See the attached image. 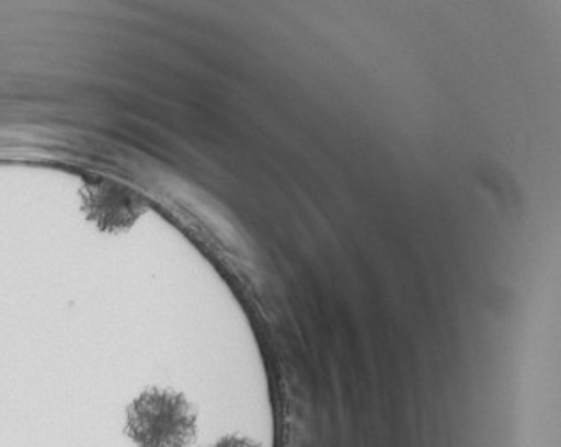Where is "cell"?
Returning a JSON list of instances; mask_svg holds the SVG:
<instances>
[{
	"mask_svg": "<svg viewBox=\"0 0 561 447\" xmlns=\"http://www.w3.org/2000/svg\"><path fill=\"white\" fill-rule=\"evenodd\" d=\"M127 432L137 447H188L196 438V415L182 394L148 391L128 409Z\"/></svg>",
	"mask_w": 561,
	"mask_h": 447,
	"instance_id": "cell-1",
	"label": "cell"
},
{
	"mask_svg": "<svg viewBox=\"0 0 561 447\" xmlns=\"http://www.w3.org/2000/svg\"><path fill=\"white\" fill-rule=\"evenodd\" d=\"M211 447H262V446H257V444H254L253 440H249V438L226 437V438H222V440H219V443H217L216 446H211Z\"/></svg>",
	"mask_w": 561,
	"mask_h": 447,
	"instance_id": "cell-2",
	"label": "cell"
}]
</instances>
